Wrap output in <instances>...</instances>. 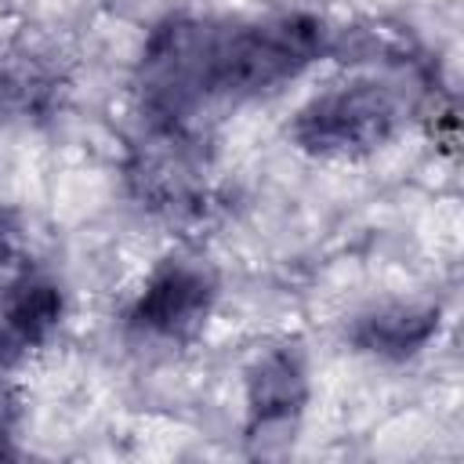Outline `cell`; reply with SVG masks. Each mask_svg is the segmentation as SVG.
<instances>
[{
    "instance_id": "1",
    "label": "cell",
    "mask_w": 464,
    "mask_h": 464,
    "mask_svg": "<svg viewBox=\"0 0 464 464\" xmlns=\"http://www.w3.org/2000/svg\"><path fill=\"white\" fill-rule=\"evenodd\" d=\"M392 102L377 87H344L315 98L297 123L301 145L315 152H352L381 141L392 127Z\"/></svg>"
},
{
    "instance_id": "2",
    "label": "cell",
    "mask_w": 464,
    "mask_h": 464,
    "mask_svg": "<svg viewBox=\"0 0 464 464\" xmlns=\"http://www.w3.org/2000/svg\"><path fill=\"white\" fill-rule=\"evenodd\" d=\"M207 308H210V279L199 268L170 265L152 276V283L138 297L134 319L156 334H181L192 323H199Z\"/></svg>"
},
{
    "instance_id": "3",
    "label": "cell",
    "mask_w": 464,
    "mask_h": 464,
    "mask_svg": "<svg viewBox=\"0 0 464 464\" xmlns=\"http://www.w3.org/2000/svg\"><path fill=\"white\" fill-rule=\"evenodd\" d=\"M58 312H62V297L51 283L25 279L11 286L0 301V355L11 359L40 344L58 323Z\"/></svg>"
},
{
    "instance_id": "4",
    "label": "cell",
    "mask_w": 464,
    "mask_h": 464,
    "mask_svg": "<svg viewBox=\"0 0 464 464\" xmlns=\"http://www.w3.org/2000/svg\"><path fill=\"white\" fill-rule=\"evenodd\" d=\"M301 399H304V373H301L297 359L286 352L268 355L257 366V373L250 377V410L261 420L290 417Z\"/></svg>"
},
{
    "instance_id": "5",
    "label": "cell",
    "mask_w": 464,
    "mask_h": 464,
    "mask_svg": "<svg viewBox=\"0 0 464 464\" xmlns=\"http://www.w3.org/2000/svg\"><path fill=\"white\" fill-rule=\"evenodd\" d=\"M431 334V312L417 315V312H392V315H377L366 323L362 344L370 352H392V355H406L413 348H420Z\"/></svg>"
}]
</instances>
